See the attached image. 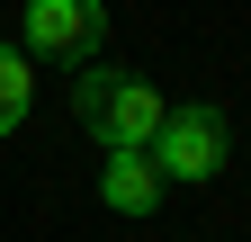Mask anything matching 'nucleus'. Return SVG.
Returning <instances> with one entry per match:
<instances>
[{
	"instance_id": "39448f33",
	"label": "nucleus",
	"mask_w": 251,
	"mask_h": 242,
	"mask_svg": "<svg viewBox=\"0 0 251 242\" xmlns=\"http://www.w3.org/2000/svg\"><path fill=\"white\" fill-rule=\"evenodd\" d=\"M27 108H36V72H27V54H9V45H0V135H9V126H27Z\"/></svg>"
},
{
	"instance_id": "f257e3e1",
	"label": "nucleus",
	"mask_w": 251,
	"mask_h": 242,
	"mask_svg": "<svg viewBox=\"0 0 251 242\" xmlns=\"http://www.w3.org/2000/svg\"><path fill=\"white\" fill-rule=\"evenodd\" d=\"M72 108H81V126L108 144V153H144L152 126H162V99H152V81L135 72H72Z\"/></svg>"
},
{
	"instance_id": "f03ea898",
	"label": "nucleus",
	"mask_w": 251,
	"mask_h": 242,
	"mask_svg": "<svg viewBox=\"0 0 251 242\" xmlns=\"http://www.w3.org/2000/svg\"><path fill=\"white\" fill-rule=\"evenodd\" d=\"M225 108H162V126H152V170L162 179H206V170H225Z\"/></svg>"
},
{
	"instance_id": "7ed1b4c3",
	"label": "nucleus",
	"mask_w": 251,
	"mask_h": 242,
	"mask_svg": "<svg viewBox=\"0 0 251 242\" xmlns=\"http://www.w3.org/2000/svg\"><path fill=\"white\" fill-rule=\"evenodd\" d=\"M108 45V9L99 0H27V54L45 63H90Z\"/></svg>"
},
{
	"instance_id": "20e7f679",
	"label": "nucleus",
	"mask_w": 251,
	"mask_h": 242,
	"mask_svg": "<svg viewBox=\"0 0 251 242\" xmlns=\"http://www.w3.org/2000/svg\"><path fill=\"white\" fill-rule=\"evenodd\" d=\"M99 197L117 206V216H152V197H162V170H152V153H108Z\"/></svg>"
}]
</instances>
